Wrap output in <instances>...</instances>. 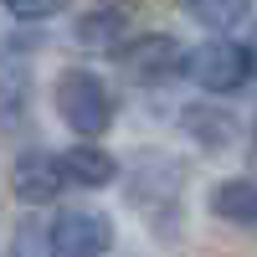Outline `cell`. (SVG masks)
<instances>
[{"label":"cell","mask_w":257,"mask_h":257,"mask_svg":"<svg viewBox=\"0 0 257 257\" xmlns=\"http://www.w3.org/2000/svg\"><path fill=\"white\" fill-rule=\"evenodd\" d=\"M180 196H185V170L170 160V155H139V170L128 180V206L160 231V237H175L185 211H180Z\"/></svg>","instance_id":"1"},{"label":"cell","mask_w":257,"mask_h":257,"mask_svg":"<svg viewBox=\"0 0 257 257\" xmlns=\"http://www.w3.org/2000/svg\"><path fill=\"white\" fill-rule=\"evenodd\" d=\"M52 103H57L62 123H67L72 134H82V139H98V134L113 128V93H108V82H103L98 72H88V67L57 72Z\"/></svg>","instance_id":"2"},{"label":"cell","mask_w":257,"mask_h":257,"mask_svg":"<svg viewBox=\"0 0 257 257\" xmlns=\"http://www.w3.org/2000/svg\"><path fill=\"white\" fill-rule=\"evenodd\" d=\"M113 62L123 67L128 82H139V88H160V82H170V77L185 67V52H180V41L170 36V31H139V36H128L123 47L113 52Z\"/></svg>","instance_id":"3"},{"label":"cell","mask_w":257,"mask_h":257,"mask_svg":"<svg viewBox=\"0 0 257 257\" xmlns=\"http://www.w3.org/2000/svg\"><path fill=\"white\" fill-rule=\"evenodd\" d=\"M47 242L57 257H108L113 247V216L88 206H67L47 221Z\"/></svg>","instance_id":"4"},{"label":"cell","mask_w":257,"mask_h":257,"mask_svg":"<svg viewBox=\"0 0 257 257\" xmlns=\"http://www.w3.org/2000/svg\"><path fill=\"white\" fill-rule=\"evenodd\" d=\"M185 67L190 77L201 82L206 93H242L247 88V77H252V52H247V41H206V47H196L185 57Z\"/></svg>","instance_id":"5"},{"label":"cell","mask_w":257,"mask_h":257,"mask_svg":"<svg viewBox=\"0 0 257 257\" xmlns=\"http://www.w3.org/2000/svg\"><path fill=\"white\" fill-rule=\"evenodd\" d=\"M57 160V175H62V190H103V185H113L118 180V160L108 155V149H98V144H72V149H62Z\"/></svg>","instance_id":"6"},{"label":"cell","mask_w":257,"mask_h":257,"mask_svg":"<svg viewBox=\"0 0 257 257\" xmlns=\"http://www.w3.org/2000/svg\"><path fill=\"white\" fill-rule=\"evenodd\" d=\"M11 190H16V201H31V206L57 201V196H62L57 160H52V155H41V149L16 155V165H11Z\"/></svg>","instance_id":"7"},{"label":"cell","mask_w":257,"mask_h":257,"mask_svg":"<svg viewBox=\"0 0 257 257\" xmlns=\"http://www.w3.org/2000/svg\"><path fill=\"white\" fill-rule=\"evenodd\" d=\"M77 47L82 52H118L128 36H134V26H128V11H118V6H93V11H82L77 16Z\"/></svg>","instance_id":"8"},{"label":"cell","mask_w":257,"mask_h":257,"mask_svg":"<svg viewBox=\"0 0 257 257\" xmlns=\"http://www.w3.org/2000/svg\"><path fill=\"white\" fill-rule=\"evenodd\" d=\"M31 118V62L6 52L0 57V128H21Z\"/></svg>","instance_id":"9"},{"label":"cell","mask_w":257,"mask_h":257,"mask_svg":"<svg viewBox=\"0 0 257 257\" xmlns=\"http://www.w3.org/2000/svg\"><path fill=\"white\" fill-rule=\"evenodd\" d=\"M180 128L201 149H231L242 139V123L231 118L226 108H211V103H190V108H180Z\"/></svg>","instance_id":"10"},{"label":"cell","mask_w":257,"mask_h":257,"mask_svg":"<svg viewBox=\"0 0 257 257\" xmlns=\"http://www.w3.org/2000/svg\"><path fill=\"white\" fill-rule=\"evenodd\" d=\"M211 216L231 221V226H252V216H257V190H252V180L247 175L221 180L216 190H211Z\"/></svg>","instance_id":"11"},{"label":"cell","mask_w":257,"mask_h":257,"mask_svg":"<svg viewBox=\"0 0 257 257\" xmlns=\"http://www.w3.org/2000/svg\"><path fill=\"white\" fill-rule=\"evenodd\" d=\"M190 16L216 31V41H226L231 26H247V21H252V6H242V0H231V6H190Z\"/></svg>","instance_id":"12"},{"label":"cell","mask_w":257,"mask_h":257,"mask_svg":"<svg viewBox=\"0 0 257 257\" xmlns=\"http://www.w3.org/2000/svg\"><path fill=\"white\" fill-rule=\"evenodd\" d=\"M11 257H57L52 242H47V221H36V216L21 221L16 237H11Z\"/></svg>","instance_id":"13"},{"label":"cell","mask_w":257,"mask_h":257,"mask_svg":"<svg viewBox=\"0 0 257 257\" xmlns=\"http://www.w3.org/2000/svg\"><path fill=\"white\" fill-rule=\"evenodd\" d=\"M6 16L11 21H52L57 6H6Z\"/></svg>","instance_id":"14"}]
</instances>
